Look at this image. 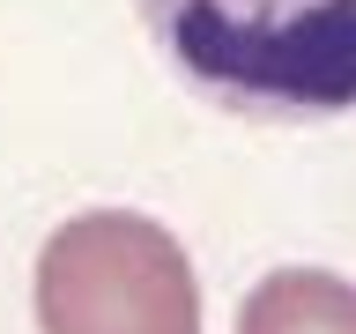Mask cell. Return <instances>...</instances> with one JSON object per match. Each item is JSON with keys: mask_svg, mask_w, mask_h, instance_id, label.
Listing matches in <instances>:
<instances>
[{"mask_svg": "<svg viewBox=\"0 0 356 334\" xmlns=\"http://www.w3.org/2000/svg\"><path fill=\"white\" fill-rule=\"evenodd\" d=\"M186 89L238 119L356 111V0H134Z\"/></svg>", "mask_w": 356, "mask_h": 334, "instance_id": "6da1fadb", "label": "cell"}, {"mask_svg": "<svg viewBox=\"0 0 356 334\" xmlns=\"http://www.w3.org/2000/svg\"><path fill=\"white\" fill-rule=\"evenodd\" d=\"M38 334H200L193 260L134 208L67 216L38 253Z\"/></svg>", "mask_w": 356, "mask_h": 334, "instance_id": "7a4b0ae2", "label": "cell"}, {"mask_svg": "<svg viewBox=\"0 0 356 334\" xmlns=\"http://www.w3.org/2000/svg\"><path fill=\"white\" fill-rule=\"evenodd\" d=\"M238 334H356V283L327 267H275L252 283Z\"/></svg>", "mask_w": 356, "mask_h": 334, "instance_id": "3957f363", "label": "cell"}]
</instances>
